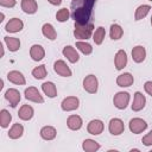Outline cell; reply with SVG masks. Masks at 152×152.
Listing matches in <instances>:
<instances>
[{
  "label": "cell",
  "mask_w": 152,
  "mask_h": 152,
  "mask_svg": "<svg viewBox=\"0 0 152 152\" xmlns=\"http://www.w3.org/2000/svg\"><path fill=\"white\" fill-rule=\"evenodd\" d=\"M108 131L112 135H120L124 133L125 131V125H124V121L119 118H113L109 120V124H108Z\"/></svg>",
  "instance_id": "5"
},
{
  "label": "cell",
  "mask_w": 152,
  "mask_h": 152,
  "mask_svg": "<svg viewBox=\"0 0 152 152\" xmlns=\"http://www.w3.org/2000/svg\"><path fill=\"white\" fill-rule=\"evenodd\" d=\"M30 57L34 62H39L45 57V50L42 45L39 44H33L30 48Z\"/></svg>",
  "instance_id": "16"
},
{
  "label": "cell",
  "mask_w": 152,
  "mask_h": 152,
  "mask_svg": "<svg viewBox=\"0 0 152 152\" xmlns=\"http://www.w3.org/2000/svg\"><path fill=\"white\" fill-rule=\"evenodd\" d=\"M94 33V25L91 23L88 24H78L75 23V28H74V36L78 40H87L90 37H93Z\"/></svg>",
  "instance_id": "2"
},
{
  "label": "cell",
  "mask_w": 152,
  "mask_h": 152,
  "mask_svg": "<svg viewBox=\"0 0 152 152\" xmlns=\"http://www.w3.org/2000/svg\"><path fill=\"white\" fill-rule=\"evenodd\" d=\"M4 43H5V45L7 46V49H8L11 52H17V51L20 49V45H21L19 38L8 37V36L4 37Z\"/></svg>",
  "instance_id": "23"
},
{
  "label": "cell",
  "mask_w": 152,
  "mask_h": 152,
  "mask_svg": "<svg viewBox=\"0 0 152 152\" xmlns=\"http://www.w3.org/2000/svg\"><path fill=\"white\" fill-rule=\"evenodd\" d=\"M51 5H53V6H59L61 4H62V0H48Z\"/></svg>",
  "instance_id": "39"
},
{
  "label": "cell",
  "mask_w": 152,
  "mask_h": 152,
  "mask_svg": "<svg viewBox=\"0 0 152 152\" xmlns=\"http://www.w3.org/2000/svg\"><path fill=\"white\" fill-rule=\"evenodd\" d=\"M46 74H48V71H46V65L45 64H42L39 66H36L32 70V76L36 80H43L46 76Z\"/></svg>",
  "instance_id": "34"
},
{
  "label": "cell",
  "mask_w": 152,
  "mask_h": 152,
  "mask_svg": "<svg viewBox=\"0 0 152 152\" xmlns=\"http://www.w3.org/2000/svg\"><path fill=\"white\" fill-rule=\"evenodd\" d=\"M5 99L10 102V106H11L12 108H15V107L18 106V103L20 102L21 96H20V93H19L18 89H15V88H10V89H7L6 93H5Z\"/></svg>",
  "instance_id": "11"
},
{
  "label": "cell",
  "mask_w": 152,
  "mask_h": 152,
  "mask_svg": "<svg viewBox=\"0 0 152 152\" xmlns=\"http://www.w3.org/2000/svg\"><path fill=\"white\" fill-rule=\"evenodd\" d=\"M146 106V97L140 91H135L133 96V103L131 104V108L133 112H140Z\"/></svg>",
  "instance_id": "12"
},
{
  "label": "cell",
  "mask_w": 152,
  "mask_h": 152,
  "mask_svg": "<svg viewBox=\"0 0 152 152\" xmlns=\"http://www.w3.org/2000/svg\"><path fill=\"white\" fill-rule=\"evenodd\" d=\"M17 4V0H0V6L1 7H7V8H12L14 7Z\"/></svg>",
  "instance_id": "37"
},
{
  "label": "cell",
  "mask_w": 152,
  "mask_h": 152,
  "mask_svg": "<svg viewBox=\"0 0 152 152\" xmlns=\"http://www.w3.org/2000/svg\"><path fill=\"white\" fill-rule=\"evenodd\" d=\"M109 36H110V39H113V40L121 39L122 36H124L122 27L119 24H112L110 25V28H109Z\"/></svg>",
  "instance_id": "29"
},
{
  "label": "cell",
  "mask_w": 152,
  "mask_h": 152,
  "mask_svg": "<svg viewBox=\"0 0 152 152\" xmlns=\"http://www.w3.org/2000/svg\"><path fill=\"white\" fill-rule=\"evenodd\" d=\"M7 80L13 83V84H17V86H24L26 83V80H25V76L18 71V70H12L7 74Z\"/></svg>",
  "instance_id": "19"
},
{
  "label": "cell",
  "mask_w": 152,
  "mask_h": 152,
  "mask_svg": "<svg viewBox=\"0 0 152 152\" xmlns=\"http://www.w3.org/2000/svg\"><path fill=\"white\" fill-rule=\"evenodd\" d=\"M12 121V115L7 109H1L0 112V126L2 128H7Z\"/></svg>",
  "instance_id": "33"
},
{
  "label": "cell",
  "mask_w": 152,
  "mask_h": 152,
  "mask_svg": "<svg viewBox=\"0 0 152 152\" xmlns=\"http://www.w3.org/2000/svg\"><path fill=\"white\" fill-rule=\"evenodd\" d=\"M104 129V125L100 119H93L87 125V131L91 135H100Z\"/></svg>",
  "instance_id": "10"
},
{
  "label": "cell",
  "mask_w": 152,
  "mask_h": 152,
  "mask_svg": "<svg viewBox=\"0 0 152 152\" xmlns=\"http://www.w3.org/2000/svg\"><path fill=\"white\" fill-rule=\"evenodd\" d=\"M69 17H70V12H69V10L65 8V7L58 10L57 13H56V19H57V21H59V23H65L66 20H69Z\"/></svg>",
  "instance_id": "35"
},
{
  "label": "cell",
  "mask_w": 152,
  "mask_h": 152,
  "mask_svg": "<svg viewBox=\"0 0 152 152\" xmlns=\"http://www.w3.org/2000/svg\"><path fill=\"white\" fill-rule=\"evenodd\" d=\"M42 90H43V93H44L48 97H50V99H53V97L57 96V88H56L55 83L51 82V81L44 82V83L42 84Z\"/></svg>",
  "instance_id": "26"
},
{
  "label": "cell",
  "mask_w": 152,
  "mask_h": 152,
  "mask_svg": "<svg viewBox=\"0 0 152 152\" xmlns=\"http://www.w3.org/2000/svg\"><path fill=\"white\" fill-rule=\"evenodd\" d=\"M128 127L133 134H139V133H142L147 128V122L142 120L141 118H133L129 120Z\"/></svg>",
  "instance_id": "7"
},
{
  "label": "cell",
  "mask_w": 152,
  "mask_h": 152,
  "mask_svg": "<svg viewBox=\"0 0 152 152\" xmlns=\"http://www.w3.org/2000/svg\"><path fill=\"white\" fill-rule=\"evenodd\" d=\"M129 100H131V95L127 91H118L114 97H113V103L118 109H126L127 106L129 104Z\"/></svg>",
  "instance_id": "4"
},
{
  "label": "cell",
  "mask_w": 152,
  "mask_h": 152,
  "mask_svg": "<svg viewBox=\"0 0 152 152\" xmlns=\"http://www.w3.org/2000/svg\"><path fill=\"white\" fill-rule=\"evenodd\" d=\"M42 33H43V36L45 38H48L50 40H55L57 38V32H56L53 25L50 24V23H45L42 26Z\"/></svg>",
  "instance_id": "27"
},
{
  "label": "cell",
  "mask_w": 152,
  "mask_h": 152,
  "mask_svg": "<svg viewBox=\"0 0 152 152\" xmlns=\"http://www.w3.org/2000/svg\"><path fill=\"white\" fill-rule=\"evenodd\" d=\"M144 89H145V91L152 97V81H146V82L144 83Z\"/></svg>",
  "instance_id": "38"
},
{
  "label": "cell",
  "mask_w": 152,
  "mask_h": 152,
  "mask_svg": "<svg viewBox=\"0 0 152 152\" xmlns=\"http://www.w3.org/2000/svg\"><path fill=\"white\" fill-rule=\"evenodd\" d=\"M148 1H151V2H152V0H148Z\"/></svg>",
  "instance_id": "42"
},
{
  "label": "cell",
  "mask_w": 152,
  "mask_h": 152,
  "mask_svg": "<svg viewBox=\"0 0 152 152\" xmlns=\"http://www.w3.org/2000/svg\"><path fill=\"white\" fill-rule=\"evenodd\" d=\"M83 89L89 94H96L99 89V80L94 74H89L83 78Z\"/></svg>",
  "instance_id": "3"
},
{
  "label": "cell",
  "mask_w": 152,
  "mask_h": 152,
  "mask_svg": "<svg viewBox=\"0 0 152 152\" xmlns=\"http://www.w3.org/2000/svg\"><path fill=\"white\" fill-rule=\"evenodd\" d=\"M141 142H142L145 146H152V129H151L147 134H145V135L142 137Z\"/></svg>",
  "instance_id": "36"
},
{
  "label": "cell",
  "mask_w": 152,
  "mask_h": 152,
  "mask_svg": "<svg viewBox=\"0 0 152 152\" xmlns=\"http://www.w3.org/2000/svg\"><path fill=\"white\" fill-rule=\"evenodd\" d=\"M66 126L71 131H78L83 126V120L80 115H76V114L69 115L66 119Z\"/></svg>",
  "instance_id": "17"
},
{
  "label": "cell",
  "mask_w": 152,
  "mask_h": 152,
  "mask_svg": "<svg viewBox=\"0 0 152 152\" xmlns=\"http://www.w3.org/2000/svg\"><path fill=\"white\" fill-rule=\"evenodd\" d=\"M62 53H63V56H64L70 63H77L78 59H80V55H78L77 50H76L74 46H71V45L64 46L63 50H62Z\"/></svg>",
  "instance_id": "14"
},
{
  "label": "cell",
  "mask_w": 152,
  "mask_h": 152,
  "mask_svg": "<svg viewBox=\"0 0 152 152\" xmlns=\"http://www.w3.org/2000/svg\"><path fill=\"white\" fill-rule=\"evenodd\" d=\"M56 135H57V131L53 126H44L40 128V137L44 140H48V141L53 140Z\"/></svg>",
  "instance_id": "25"
},
{
  "label": "cell",
  "mask_w": 152,
  "mask_h": 152,
  "mask_svg": "<svg viewBox=\"0 0 152 152\" xmlns=\"http://www.w3.org/2000/svg\"><path fill=\"white\" fill-rule=\"evenodd\" d=\"M20 7L26 14H34L38 10V4L36 0H21Z\"/></svg>",
  "instance_id": "22"
},
{
  "label": "cell",
  "mask_w": 152,
  "mask_h": 152,
  "mask_svg": "<svg viewBox=\"0 0 152 152\" xmlns=\"http://www.w3.org/2000/svg\"><path fill=\"white\" fill-rule=\"evenodd\" d=\"M53 70L57 75L62 76V77H70L72 75L71 69L68 66V64L63 61V59H57L53 64Z\"/></svg>",
  "instance_id": "8"
},
{
  "label": "cell",
  "mask_w": 152,
  "mask_h": 152,
  "mask_svg": "<svg viewBox=\"0 0 152 152\" xmlns=\"http://www.w3.org/2000/svg\"><path fill=\"white\" fill-rule=\"evenodd\" d=\"M127 53L125 50H119L115 53L114 57V65L116 70H122L126 65H127Z\"/></svg>",
  "instance_id": "15"
},
{
  "label": "cell",
  "mask_w": 152,
  "mask_h": 152,
  "mask_svg": "<svg viewBox=\"0 0 152 152\" xmlns=\"http://www.w3.org/2000/svg\"><path fill=\"white\" fill-rule=\"evenodd\" d=\"M150 10H151L150 5H140V6H138L137 10H135V13H134V20L139 21V20L144 19L148 14Z\"/></svg>",
  "instance_id": "30"
},
{
  "label": "cell",
  "mask_w": 152,
  "mask_h": 152,
  "mask_svg": "<svg viewBox=\"0 0 152 152\" xmlns=\"http://www.w3.org/2000/svg\"><path fill=\"white\" fill-rule=\"evenodd\" d=\"M151 26H152V17H151Z\"/></svg>",
  "instance_id": "41"
},
{
  "label": "cell",
  "mask_w": 152,
  "mask_h": 152,
  "mask_svg": "<svg viewBox=\"0 0 152 152\" xmlns=\"http://www.w3.org/2000/svg\"><path fill=\"white\" fill-rule=\"evenodd\" d=\"M104 37H106V30L102 26H99L93 33V40H94V43L96 45H101L103 39H104Z\"/></svg>",
  "instance_id": "31"
},
{
  "label": "cell",
  "mask_w": 152,
  "mask_h": 152,
  "mask_svg": "<svg viewBox=\"0 0 152 152\" xmlns=\"http://www.w3.org/2000/svg\"><path fill=\"white\" fill-rule=\"evenodd\" d=\"M75 45H76V49L81 51L83 55H90L93 52V46L86 40H77Z\"/></svg>",
  "instance_id": "32"
},
{
  "label": "cell",
  "mask_w": 152,
  "mask_h": 152,
  "mask_svg": "<svg viewBox=\"0 0 152 152\" xmlns=\"http://www.w3.org/2000/svg\"><path fill=\"white\" fill-rule=\"evenodd\" d=\"M34 115V109L32 106L30 104H23L20 108H19V112H18V116L20 120L23 121H28L33 118Z\"/></svg>",
  "instance_id": "18"
},
{
  "label": "cell",
  "mask_w": 152,
  "mask_h": 152,
  "mask_svg": "<svg viewBox=\"0 0 152 152\" xmlns=\"http://www.w3.org/2000/svg\"><path fill=\"white\" fill-rule=\"evenodd\" d=\"M134 82V77L132 74L129 72H124V74H120L118 77H116V84L121 88H127V87H131Z\"/></svg>",
  "instance_id": "20"
},
{
  "label": "cell",
  "mask_w": 152,
  "mask_h": 152,
  "mask_svg": "<svg viewBox=\"0 0 152 152\" xmlns=\"http://www.w3.org/2000/svg\"><path fill=\"white\" fill-rule=\"evenodd\" d=\"M4 18H5V14H4V13H1V19H0V21H2V20H4Z\"/></svg>",
  "instance_id": "40"
},
{
  "label": "cell",
  "mask_w": 152,
  "mask_h": 152,
  "mask_svg": "<svg viewBox=\"0 0 152 152\" xmlns=\"http://www.w3.org/2000/svg\"><path fill=\"white\" fill-rule=\"evenodd\" d=\"M24 95H25V99L31 101V102H34V103H43L44 102V99L43 96L40 95L39 90L36 88V87H28L25 89L24 91Z\"/></svg>",
  "instance_id": "9"
},
{
  "label": "cell",
  "mask_w": 152,
  "mask_h": 152,
  "mask_svg": "<svg viewBox=\"0 0 152 152\" xmlns=\"http://www.w3.org/2000/svg\"><path fill=\"white\" fill-rule=\"evenodd\" d=\"M132 58L135 63H142L146 58V49L142 45H137L132 49Z\"/></svg>",
  "instance_id": "21"
},
{
  "label": "cell",
  "mask_w": 152,
  "mask_h": 152,
  "mask_svg": "<svg viewBox=\"0 0 152 152\" xmlns=\"http://www.w3.org/2000/svg\"><path fill=\"white\" fill-rule=\"evenodd\" d=\"M23 134H24V126L21 124H19V122L13 124L12 127L10 128V131H8V138L13 139V140L21 138Z\"/></svg>",
  "instance_id": "24"
},
{
  "label": "cell",
  "mask_w": 152,
  "mask_h": 152,
  "mask_svg": "<svg viewBox=\"0 0 152 152\" xmlns=\"http://www.w3.org/2000/svg\"><path fill=\"white\" fill-rule=\"evenodd\" d=\"M100 144L94 139H84L82 142V148L86 152H96L100 150Z\"/></svg>",
  "instance_id": "28"
},
{
  "label": "cell",
  "mask_w": 152,
  "mask_h": 152,
  "mask_svg": "<svg viewBox=\"0 0 152 152\" xmlns=\"http://www.w3.org/2000/svg\"><path fill=\"white\" fill-rule=\"evenodd\" d=\"M24 28V23L21 19L19 18H12L8 20V23L6 24L5 26V30L10 33H17V32H20L21 30Z\"/></svg>",
  "instance_id": "13"
},
{
  "label": "cell",
  "mask_w": 152,
  "mask_h": 152,
  "mask_svg": "<svg viewBox=\"0 0 152 152\" xmlns=\"http://www.w3.org/2000/svg\"><path fill=\"white\" fill-rule=\"evenodd\" d=\"M80 107V100L76 96H66L61 102V108L64 112H72Z\"/></svg>",
  "instance_id": "6"
},
{
  "label": "cell",
  "mask_w": 152,
  "mask_h": 152,
  "mask_svg": "<svg viewBox=\"0 0 152 152\" xmlns=\"http://www.w3.org/2000/svg\"><path fill=\"white\" fill-rule=\"evenodd\" d=\"M95 1L96 0H72L71 17L75 20V23H78V24L90 23L91 12H93Z\"/></svg>",
  "instance_id": "1"
}]
</instances>
